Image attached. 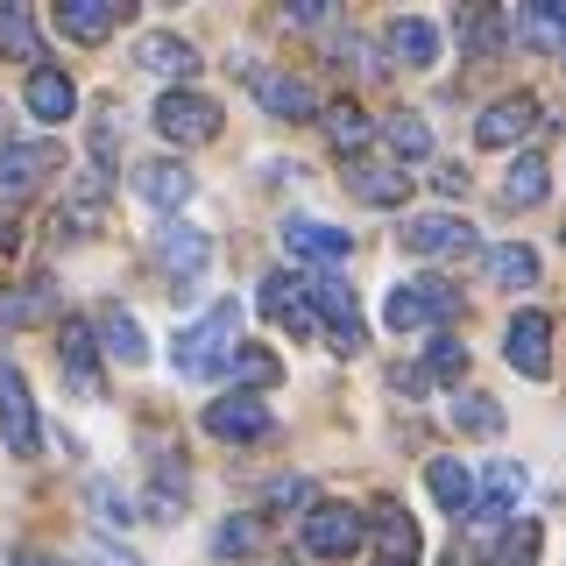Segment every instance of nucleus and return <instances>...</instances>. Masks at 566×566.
<instances>
[{"mask_svg":"<svg viewBox=\"0 0 566 566\" xmlns=\"http://www.w3.org/2000/svg\"><path fill=\"white\" fill-rule=\"evenodd\" d=\"M0 312H8V326H35V318H50V276H29Z\"/></svg>","mask_w":566,"mask_h":566,"instance_id":"obj_36","label":"nucleus"},{"mask_svg":"<svg viewBox=\"0 0 566 566\" xmlns=\"http://www.w3.org/2000/svg\"><path fill=\"white\" fill-rule=\"evenodd\" d=\"M447 566H468V559H460V553H453V559H447Z\"/></svg>","mask_w":566,"mask_h":566,"instance_id":"obj_47","label":"nucleus"},{"mask_svg":"<svg viewBox=\"0 0 566 566\" xmlns=\"http://www.w3.org/2000/svg\"><path fill=\"white\" fill-rule=\"evenodd\" d=\"M64 170V149L57 142H8V149H0V199L8 206H22L29 191H43V177H57Z\"/></svg>","mask_w":566,"mask_h":566,"instance_id":"obj_5","label":"nucleus"},{"mask_svg":"<svg viewBox=\"0 0 566 566\" xmlns=\"http://www.w3.org/2000/svg\"><path fill=\"white\" fill-rule=\"evenodd\" d=\"M460 368H468V347H460V340H432V347H424V376H432V382H460Z\"/></svg>","mask_w":566,"mask_h":566,"instance_id":"obj_40","label":"nucleus"},{"mask_svg":"<svg viewBox=\"0 0 566 566\" xmlns=\"http://www.w3.org/2000/svg\"><path fill=\"white\" fill-rule=\"evenodd\" d=\"M120 22H128L120 0H64V8H57V29L71 35V43H106Z\"/></svg>","mask_w":566,"mask_h":566,"instance_id":"obj_18","label":"nucleus"},{"mask_svg":"<svg viewBox=\"0 0 566 566\" xmlns=\"http://www.w3.org/2000/svg\"><path fill=\"white\" fill-rule=\"evenodd\" d=\"M517 495H524V468H510V460H495L482 474V495H474V524H495L503 531L517 517Z\"/></svg>","mask_w":566,"mask_h":566,"instance_id":"obj_19","label":"nucleus"},{"mask_svg":"<svg viewBox=\"0 0 566 566\" xmlns=\"http://www.w3.org/2000/svg\"><path fill=\"white\" fill-rule=\"evenodd\" d=\"M199 424H206L212 439H234V447H248V439H270V403L248 397V389H227V397L206 403Z\"/></svg>","mask_w":566,"mask_h":566,"instance_id":"obj_8","label":"nucleus"},{"mask_svg":"<svg viewBox=\"0 0 566 566\" xmlns=\"http://www.w3.org/2000/svg\"><path fill=\"white\" fill-rule=\"evenodd\" d=\"M305 503H312V482H297V474L270 482V510H305Z\"/></svg>","mask_w":566,"mask_h":566,"instance_id":"obj_42","label":"nucleus"},{"mask_svg":"<svg viewBox=\"0 0 566 566\" xmlns=\"http://www.w3.org/2000/svg\"><path fill=\"white\" fill-rule=\"evenodd\" d=\"M424 489H432V503L447 510V517H474V482H468V468H460V460L439 453L432 468H424Z\"/></svg>","mask_w":566,"mask_h":566,"instance_id":"obj_24","label":"nucleus"},{"mask_svg":"<svg viewBox=\"0 0 566 566\" xmlns=\"http://www.w3.org/2000/svg\"><path fill=\"white\" fill-rule=\"evenodd\" d=\"M305 297H312V312H318V326L333 333V347L340 354H361L368 347V326H361V305H354V283L347 276H305Z\"/></svg>","mask_w":566,"mask_h":566,"instance_id":"obj_3","label":"nucleus"},{"mask_svg":"<svg viewBox=\"0 0 566 566\" xmlns=\"http://www.w3.org/2000/svg\"><path fill=\"white\" fill-rule=\"evenodd\" d=\"M376 538H382V559H397V566L418 559V524H411V510H403V503H382L376 510Z\"/></svg>","mask_w":566,"mask_h":566,"instance_id":"obj_29","label":"nucleus"},{"mask_svg":"<svg viewBox=\"0 0 566 566\" xmlns=\"http://www.w3.org/2000/svg\"><path fill=\"white\" fill-rule=\"evenodd\" d=\"M538 114H545V106L531 99V93H503L495 106H482V120H474V142H482V149H517V142L538 128Z\"/></svg>","mask_w":566,"mask_h":566,"instance_id":"obj_12","label":"nucleus"},{"mask_svg":"<svg viewBox=\"0 0 566 566\" xmlns=\"http://www.w3.org/2000/svg\"><path fill=\"white\" fill-rule=\"evenodd\" d=\"M135 64L149 71V78H177V85H185L191 71H199V50H191L185 35L156 29V35H142V43H135Z\"/></svg>","mask_w":566,"mask_h":566,"instance_id":"obj_17","label":"nucleus"},{"mask_svg":"<svg viewBox=\"0 0 566 566\" xmlns=\"http://www.w3.org/2000/svg\"><path fill=\"white\" fill-rule=\"evenodd\" d=\"M538 517H510L503 531H495V545H489V566H531L538 559Z\"/></svg>","mask_w":566,"mask_h":566,"instance_id":"obj_30","label":"nucleus"},{"mask_svg":"<svg viewBox=\"0 0 566 566\" xmlns=\"http://www.w3.org/2000/svg\"><path fill=\"white\" fill-rule=\"evenodd\" d=\"M460 35H468V50H474V57H489V50H503V14H489V8H468V14H460Z\"/></svg>","mask_w":566,"mask_h":566,"instance_id":"obj_37","label":"nucleus"},{"mask_svg":"<svg viewBox=\"0 0 566 566\" xmlns=\"http://www.w3.org/2000/svg\"><path fill=\"white\" fill-rule=\"evenodd\" d=\"M99 212H106V177H85L78 191L57 206V234H71V241H85L99 227Z\"/></svg>","mask_w":566,"mask_h":566,"instance_id":"obj_28","label":"nucleus"},{"mask_svg":"<svg viewBox=\"0 0 566 566\" xmlns=\"http://www.w3.org/2000/svg\"><path fill=\"white\" fill-rule=\"evenodd\" d=\"M318 128H326V142H333V149H340V156H361L368 142H376V120H368V114H361V106H354V99H333Z\"/></svg>","mask_w":566,"mask_h":566,"instance_id":"obj_25","label":"nucleus"},{"mask_svg":"<svg viewBox=\"0 0 566 566\" xmlns=\"http://www.w3.org/2000/svg\"><path fill=\"white\" fill-rule=\"evenodd\" d=\"M0 439H8V453H22V460L43 453V424H35L22 368H0Z\"/></svg>","mask_w":566,"mask_h":566,"instance_id":"obj_7","label":"nucleus"},{"mask_svg":"<svg viewBox=\"0 0 566 566\" xmlns=\"http://www.w3.org/2000/svg\"><path fill=\"white\" fill-rule=\"evenodd\" d=\"M248 93H255L262 114H276V120H312V114H326V106H318V93H312L305 78H291V71L248 64Z\"/></svg>","mask_w":566,"mask_h":566,"instance_id":"obj_10","label":"nucleus"},{"mask_svg":"<svg viewBox=\"0 0 566 566\" xmlns=\"http://www.w3.org/2000/svg\"><path fill=\"white\" fill-rule=\"evenodd\" d=\"M347 185H354V199H361V206H403V199H411V177L389 170V164H354Z\"/></svg>","mask_w":566,"mask_h":566,"instance_id":"obj_26","label":"nucleus"},{"mask_svg":"<svg viewBox=\"0 0 566 566\" xmlns=\"http://www.w3.org/2000/svg\"><path fill=\"white\" fill-rule=\"evenodd\" d=\"M57 361L78 397H99V326L93 318H64L57 326Z\"/></svg>","mask_w":566,"mask_h":566,"instance_id":"obj_14","label":"nucleus"},{"mask_svg":"<svg viewBox=\"0 0 566 566\" xmlns=\"http://www.w3.org/2000/svg\"><path fill=\"white\" fill-rule=\"evenodd\" d=\"M403 248L411 255H468L474 227L453 220V212H418V220H403Z\"/></svg>","mask_w":566,"mask_h":566,"instance_id":"obj_16","label":"nucleus"},{"mask_svg":"<svg viewBox=\"0 0 566 566\" xmlns=\"http://www.w3.org/2000/svg\"><path fill=\"white\" fill-rule=\"evenodd\" d=\"M382 135H389V149L411 156V164H418V156H432V128H424L418 114H389V120H382Z\"/></svg>","mask_w":566,"mask_h":566,"instance_id":"obj_35","label":"nucleus"},{"mask_svg":"<svg viewBox=\"0 0 566 566\" xmlns=\"http://www.w3.org/2000/svg\"><path fill=\"white\" fill-rule=\"evenodd\" d=\"M14 566H57V559H50V553H22V559H14Z\"/></svg>","mask_w":566,"mask_h":566,"instance_id":"obj_46","label":"nucleus"},{"mask_svg":"<svg viewBox=\"0 0 566 566\" xmlns=\"http://www.w3.org/2000/svg\"><path fill=\"white\" fill-rule=\"evenodd\" d=\"M489 276L503 283V291H531V283H538V255H531L524 241H503V248L489 255Z\"/></svg>","mask_w":566,"mask_h":566,"instance_id":"obj_33","label":"nucleus"},{"mask_svg":"<svg viewBox=\"0 0 566 566\" xmlns=\"http://www.w3.org/2000/svg\"><path fill=\"white\" fill-rule=\"evenodd\" d=\"M93 326H99V347H106V354H114V361H120V368H142V361H149V340H142V318H135V312H120V305H106V312L93 318Z\"/></svg>","mask_w":566,"mask_h":566,"instance_id":"obj_23","label":"nucleus"},{"mask_svg":"<svg viewBox=\"0 0 566 566\" xmlns=\"http://www.w3.org/2000/svg\"><path fill=\"white\" fill-rule=\"evenodd\" d=\"M0 50H8V57H22V64H35V71H43V35H35L29 8H0Z\"/></svg>","mask_w":566,"mask_h":566,"instance_id":"obj_32","label":"nucleus"},{"mask_svg":"<svg viewBox=\"0 0 566 566\" xmlns=\"http://www.w3.org/2000/svg\"><path fill=\"white\" fill-rule=\"evenodd\" d=\"M291 22H305V29H318V22H326V0H291Z\"/></svg>","mask_w":566,"mask_h":566,"instance_id":"obj_44","label":"nucleus"},{"mask_svg":"<svg viewBox=\"0 0 566 566\" xmlns=\"http://www.w3.org/2000/svg\"><path fill=\"white\" fill-rule=\"evenodd\" d=\"M234 376H241L248 389H270V382L283 376V361H276L270 347H241V354H234Z\"/></svg>","mask_w":566,"mask_h":566,"instance_id":"obj_39","label":"nucleus"},{"mask_svg":"<svg viewBox=\"0 0 566 566\" xmlns=\"http://www.w3.org/2000/svg\"><path fill=\"white\" fill-rule=\"evenodd\" d=\"M262 318H276L291 340H312V333H318V312H312V297H305V276H291V270L262 276Z\"/></svg>","mask_w":566,"mask_h":566,"instance_id":"obj_11","label":"nucleus"},{"mask_svg":"<svg viewBox=\"0 0 566 566\" xmlns=\"http://www.w3.org/2000/svg\"><path fill=\"white\" fill-rule=\"evenodd\" d=\"M283 248H291L297 262H318V270H333V262L354 255V234L333 220H283Z\"/></svg>","mask_w":566,"mask_h":566,"instance_id":"obj_15","label":"nucleus"},{"mask_svg":"<svg viewBox=\"0 0 566 566\" xmlns=\"http://www.w3.org/2000/svg\"><path fill=\"white\" fill-rule=\"evenodd\" d=\"M453 424H460V432H474V439H495V432H503V411H495L489 397H460L453 403Z\"/></svg>","mask_w":566,"mask_h":566,"instance_id":"obj_38","label":"nucleus"},{"mask_svg":"<svg viewBox=\"0 0 566 566\" xmlns=\"http://www.w3.org/2000/svg\"><path fill=\"white\" fill-rule=\"evenodd\" d=\"M156 262H164V276L185 291V283H199L212 270V234H199V227H185V220H170L164 234H156Z\"/></svg>","mask_w":566,"mask_h":566,"instance_id":"obj_9","label":"nucleus"},{"mask_svg":"<svg viewBox=\"0 0 566 566\" xmlns=\"http://www.w3.org/2000/svg\"><path fill=\"white\" fill-rule=\"evenodd\" d=\"M234 354H241V305H212L199 326H185L177 333V376H220V368H234Z\"/></svg>","mask_w":566,"mask_h":566,"instance_id":"obj_1","label":"nucleus"},{"mask_svg":"<svg viewBox=\"0 0 566 566\" xmlns=\"http://www.w3.org/2000/svg\"><path fill=\"white\" fill-rule=\"evenodd\" d=\"M22 99H29V114H35V120H71V106H78V85H71L57 64H43V71H29Z\"/></svg>","mask_w":566,"mask_h":566,"instance_id":"obj_21","label":"nucleus"},{"mask_svg":"<svg viewBox=\"0 0 566 566\" xmlns=\"http://www.w3.org/2000/svg\"><path fill=\"white\" fill-rule=\"evenodd\" d=\"M517 35H524L531 50H566V8L531 0V8H517Z\"/></svg>","mask_w":566,"mask_h":566,"instance_id":"obj_31","label":"nucleus"},{"mask_svg":"<svg viewBox=\"0 0 566 566\" xmlns=\"http://www.w3.org/2000/svg\"><path fill=\"white\" fill-rule=\"evenodd\" d=\"M453 312H460V291L439 283V276H411V283H397V291L382 297V326L389 333H424V326H439V318H453Z\"/></svg>","mask_w":566,"mask_h":566,"instance_id":"obj_2","label":"nucleus"},{"mask_svg":"<svg viewBox=\"0 0 566 566\" xmlns=\"http://www.w3.org/2000/svg\"><path fill=\"white\" fill-rule=\"evenodd\" d=\"M93 559H99V566H142V559H128V553H106V545H99Z\"/></svg>","mask_w":566,"mask_h":566,"instance_id":"obj_45","label":"nucleus"},{"mask_svg":"<svg viewBox=\"0 0 566 566\" xmlns=\"http://www.w3.org/2000/svg\"><path fill=\"white\" fill-rule=\"evenodd\" d=\"M156 135L177 142V149H191V142H212V135H220V99L191 93V85H170V93L156 99Z\"/></svg>","mask_w":566,"mask_h":566,"instance_id":"obj_4","label":"nucleus"},{"mask_svg":"<svg viewBox=\"0 0 566 566\" xmlns=\"http://www.w3.org/2000/svg\"><path fill=\"white\" fill-rule=\"evenodd\" d=\"M212 553H220V559H248V553H262V517H227L220 531H212Z\"/></svg>","mask_w":566,"mask_h":566,"instance_id":"obj_34","label":"nucleus"},{"mask_svg":"<svg viewBox=\"0 0 566 566\" xmlns=\"http://www.w3.org/2000/svg\"><path fill=\"white\" fill-rule=\"evenodd\" d=\"M376 566H397V559H376Z\"/></svg>","mask_w":566,"mask_h":566,"instance_id":"obj_48","label":"nucleus"},{"mask_svg":"<svg viewBox=\"0 0 566 566\" xmlns=\"http://www.w3.org/2000/svg\"><path fill=\"white\" fill-rule=\"evenodd\" d=\"M559 64H566V50H559Z\"/></svg>","mask_w":566,"mask_h":566,"instance_id":"obj_49","label":"nucleus"},{"mask_svg":"<svg viewBox=\"0 0 566 566\" xmlns=\"http://www.w3.org/2000/svg\"><path fill=\"white\" fill-rule=\"evenodd\" d=\"M382 43H389V57L411 64V71L439 64V29H432V22H418V14H397V22L382 29Z\"/></svg>","mask_w":566,"mask_h":566,"instance_id":"obj_22","label":"nucleus"},{"mask_svg":"<svg viewBox=\"0 0 566 566\" xmlns=\"http://www.w3.org/2000/svg\"><path fill=\"white\" fill-rule=\"evenodd\" d=\"M135 191H142L156 212H177V206H191V191H199V185H191L185 164H170V156H164V164H142V170H135Z\"/></svg>","mask_w":566,"mask_h":566,"instance_id":"obj_20","label":"nucleus"},{"mask_svg":"<svg viewBox=\"0 0 566 566\" xmlns=\"http://www.w3.org/2000/svg\"><path fill=\"white\" fill-rule=\"evenodd\" d=\"M361 538H368L361 510H347V503H312L305 510V553L312 559H354Z\"/></svg>","mask_w":566,"mask_h":566,"instance_id":"obj_6","label":"nucleus"},{"mask_svg":"<svg viewBox=\"0 0 566 566\" xmlns=\"http://www.w3.org/2000/svg\"><path fill=\"white\" fill-rule=\"evenodd\" d=\"M432 185L447 191V199H460V191H468V170H460V164H439V177H432Z\"/></svg>","mask_w":566,"mask_h":566,"instance_id":"obj_43","label":"nucleus"},{"mask_svg":"<svg viewBox=\"0 0 566 566\" xmlns=\"http://www.w3.org/2000/svg\"><path fill=\"white\" fill-rule=\"evenodd\" d=\"M93 510H99V524H106V531H128V524H135V503H128V495H120L114 482H93Z\"/></svg>","mask_w":566,"mask_h":566,"instance_id":"obj_41","label":"nucleus"},{"mask_svg":"<svg viewBox=\"0 0 566 566\" xmlns=\"http://www.w3.org/2000/svg\"><path fill=\"white\" fill-rule=\"evenodd\" d=\"M503 354H510V368L517 376H553V318L545 312H517L510 318V333H503Z\"/></svg>","mask_w":566,"mask_h":566,"instance_id":"obj_13","label":"nucleus"},{"mask_svg":"<svg viewBox=\"0 0 566 566\" xmlns=\"http://www.w3.org/2000/svg\"><path fill=\"white\" fill-rule=\"evenodd\" d=\"M545 191H553V164H545V156H517L510 177H503V206L510 212H531Z\"/></svg>","mask_w":566,"mask_h":566,"instance_id":"obj_27","label":"nucleus"}]
</instances>
